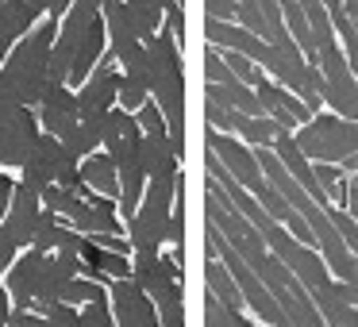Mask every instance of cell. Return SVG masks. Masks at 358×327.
Returning a JSON list of instances; mask_svg holds the SVG:
<instances>
[{"instance_id":"obj_1","label":"cell","mask_w":358,"mask_h":327,"mask_svg":"<svg viewBox=\"0 0 358 327\" xmlns=\"http://www.w3.org/2000/svg\"><path fill=\"white\" fill-rule=\"evenodd\" d=\"M73 277H85V266L78 254H39L27 250L4 273V289L12 296V312H43L58 304Z\"/></svg>"},{"instance_id":"obj_2","label":"cell","mask_w":358,"mask_h":327,"mask_svg":"<svg viewBox=\"0 0 358 327\" xmlns=\"http://www.w3.org/2000/svg\"><path fill=\"white\" fill-rule=\"evenodd\" d=\"M58 27L62 24L55 16L39 20L0 66V89L24 108H39L50 89V50H55Z\"/></svg>"},{"instance_id":"obj_3","label":"cell","mask_w":358,"mask_h":327,"mask_svg":"<svg viewBox=\"0 0 358 327\" xmlns=\"http://www.w3.org/2000/svg\"><path fill=\"white\" fill-rule=\"evenodd\" d=\"M150 58V101L166 116V131H170L173 154H185V62H181V47L170 35V27L147 43Z\"/></svg>"},{"instance_id":"obj_4","label":"cell","mask_w":358,"mask_h":327,"mask_svg":"<svg viewBox=\"0 0 358 327\" xmlns=\"http://www.w3.org/2000/svg\"><path fill=\"white\" fill-rule=\"evenodd\" d=\"M178 177H150L147 181L139 212L127 219L131 258L135 254H158L162 242H170V216H173V196H178Z\"/></svg>"},{"instance_id":"obj_5","label":"cell","mask_w":358,"mask_h":327,"mask_svg":"<svg viewBox=\"0 0 358 327\" xmlns=\"http://www.w3.org/2000/svg\"><path fill=\"white\" fill-rule=\"evenodd\" d=\"M293 139L308 162L339 166L358 154V124L335 116V112H316L304 127H296Z\"/></svg>"},{"instance_id":"obj_6","label":"cell","mask_w":358,"mask_h":327,"mask_svg":"<svg viewBox=\"0 0 358 327\" xmlns=\"http://www.w3.org/2000/svg\"><path fill=\"white\" fill-rule=\"evenodd\" d=\"M262 239H266V250H270V254L278 258V262L285 266V270L293 273V277L301 281L304 289H308V296L324 293V289L335 281L331 270H327V262L320 258V250H316V247H304V242H296L281 224H273L270 231L262 235Z\"/></svg>"},{"instance_id":"obj_7","label":"cell","mask_w":358,"mask_h":327,"mask_svg":"<svg viewBox=\"0 0 358 327\" xmlns=\"http://www.w3.org/2000/svg\"><path fill=\"white\" fill-rule=\"evenodd\" d=\"M120 78H124V73L116 70V54L104 50V58L96 62V70L89 73V81L78 89L81 119H108V112L116 108V101H120Z\"/></svg>"},{"instance_id":"obj_8","label":"cell","mask_w":358,"mask_h":327,"mask_svg":"<svg viewBox=\"0 0 358 327\" xmlns=\"http://www.w3.org/2000/svg\"><path fill=\"white\" fill-rule=\"evenodd\" d=\"M204 143H208V150L220 158V166H224V170L231 173V177L239 181V185L247 189L250 196H258V193L266 189L262 166H258L255 150H250L247 143L231 139V135H224V131H212V127H208V135H204Z\"/></svg>"},{"instance_id":"obj_9","label":"cell","mask_w":358,"mask_h":327,"mask_svg":"<svg viewBox=\"0 0 358 327\" xmlns=\"http://www.w3.org/2000/svg\"><path fill=\"white\" fill-rule=\"evenodd\" d=\"M70 150L62 147V143L55 139V135H39V143H35V150L27 154V162L20 166V185H27L31 193H47L50 185H58V177H62L66 162H70Z\"/></svg>"},{"instance_id":"obj_10","label":"cell","mask_w":358,"mask_h":327,"mask_svg":"<svg viewBox=\"0 0 358 327\" xmlns=\"http://www.w3.org/2000/svg\"><path fill=\"white\" fill-rule=\"evenodd\" d=\"M43 127H39V116L35 108H12L8 116L0 119V166H24L27 154L35 150Z\"/></svg>"},{"instance_id":"obj_11","label":"cell","mask_w":358,"mask_h":327,"mask_svg":"<svg viewBox=\"0 0 358 327\" xmlns=\"http://www.w3.org/2000/svg\"><path fill=\"white\" fill-rule=\"evenodd\" d=\"M39 216H43V196L31 193L27 185H16L12 204H8V216L0 219V239L8 242V247H16V250H31Z\"/></svg>"},{"instance_id":"obj_12","label":"cell","mask_w":358,"mask_h":327,"mask_svg":"<svg viewBox=\"0 0 358 327\" xmlns=\"http://www.w3.org/2000/svg\"><path fill=\"white\" fill-rule=\"evenodd\" d=\"M108 300H112V316L116 327H162L158 324V308L131 277L124 281H108Z\"/></svg>"},{"instance_id":"obj_13","label":"cell","mask_w":358,"mask_h":327,"mask_svg":"<svg viewBox=\"0 0 358 327\" xmlns=\"http://www.w3.org/2000/svg\"><path fill=\"white\" fill-rule=\"evenodd\" d=\"M43 16H50V0H4L0 4V66Z\"/></svg>"},{"instance_id":"obj_14","label":"cell","mask_w":358,"mask_h":327,"mask_svg":"<svg viewBox=\"0 0 358 327\" xmlns=\"http://www.w3.org/2000/svg\"><path fill=\"white\" fill-rule=\"evenodd\" d=\"M78 124H81L78 93H73L70 85H50L47 96H43V104H39V127H43V135H55L58 143H66Z\"/></svg>"},{"instance_id":"obj_15","label":"cell","mask_w":358,"mask_h":327,"mask_svg":"<svg viewBox=\"0 0 358 327\" xmlns=\"http://www.w3.org/2000/svg\"><path fill=\"white\" fill-rule=\"evenodd\" d=\"M104 154L116 166L143 162V131L131 112H124V108L108 112V119H104Z\"/></svg>"},{"instance_id":"obj_16","label":"cell","mask_w":358,"mask_h":327,"mask_svg":"<svg viewBox=\"0 0 358 327\" xmlns=\"http://www.w3.org/2000/svg\"><path fill=\"white\" fill-rule=\"evenodd\" d=\"M204 35H208L212 47L250 58L258 70H266V66H270V43L258 39V35H250L247 27H239V24H220V20H204Z\"/></svg>"},{"instance_id":"obj_17","label":"cell","mask_w":358,"mask_h":327,"mask_svg":"<svg viewBox=\"0 0 358 327\" xmlns=\"http://www.w3.org/2000/svg\"><path fill=\"white\" fill-rule=\"evenodd\" d=\"M255 96H258V104H262V112L281 127V131H296V127H304L312 119V112L304 108V101H296L289 89H281L278 81H270V78L255 89Z\"/></svg>"},{"instance_id":"obj_18","label":"cell","mask_w":358,"mask_h":327,"mask_svg":"<svg viewBox=\"0 0 358 327\" xmlns=\"http://www.w3.org/2000/svg\"><path fill=\"white\" fill-rule=\"evenodd\" d=\"M81 181H85L89 193H101V196H108V201H120V170H116V162H112L108 154H101V150L81 162Z\"/></svg>"},{"instance_id":"obj_19","label":"cell","mask_w":358,"mask_h":327,"mask_svg":"<svg viewBox=\"0 0 358 327\" xmlns=\"http://www.w3.org/2000/svg\"><path fill=\"white\" fill-rule=\"evenodd\" d=\"M178 162L181 158L173 154V143L170 135H143V170H147V181L150 177H178Z\"/></svg>"},{"instance_id":"obj_20","label":"cell","mask_w":358,"mask_h":327,"mask_svg":"<svg viewBox=\"0 0 358 327\" xmlns=\"http://www.w3.org/2000/svg\"><path fill=\"white\" fill-rule=\"evenodd\" d=\"M320 101L331 104L335 116L358 124V81H355V73H343V78H324Z\"/></svg>"},{"instance_id":"obj_21","label":"cell","mask_w":358,"mask_h":327,"mask_svg":"<svg viewBox=\"0 0 358 327\" xmlns=\"http://www.w3.org/2000/svg\"><path fill=\"white\" fill-rule=\"evenodd\" d=\"M127 4V16H131L135 31H139L143 43H150L158 31H162V20H166V8L173 0H124Z\"/></svg>"},{"instance_id":"obj_22","label":"cell","mask_w":358,"mask_h":327,"mask_svg":"<svg viewBox=\"0 0 358 327\" xmlns=\"http://www.w3.org/2000/svg\"><path fill=\"white\" fill-rule=\"evenodd\" d=\"M204 281H208V293L216 296L224 308H231V312H239L243 308V293H239V285L231 281V273H227V266L220 262V258H208V266H204Z\"/></svg>"},{"instance_id":"obj_23","label":"cell","mask_w":358,"mask_h":327,"mask_svg":"<svg viewBox=\"0 0 358 327\" xmlns=\"http://www.w3.org/2000/svg\"><path fill=\"white\" fill-rule=\"evenodd\" d=\"M235 131L243 135V143H247L250 150H262V147H273V139L281 135V127L273 124L270 116H243Z\"/></svg>"},{"instance_id":"obj_24","label":"cell","mask_w":358,"mask_h":327,"mask_svg":"<svg viewBox=\"0 0 358 327\" xmlns=\"http://www.w3.org/2000/svg\"><path fill=\"white\" fill-rule=\"evenodd\" d=\"M66 219L62 216H55V212H47L43 208V216H39V224H35V239H31V250H39V254H55L58 250V242H62V235H66Z\"/></svg>"},{"instance_id":"obj_25","label":"cell","mask_w":358,"mask_h":327,"mask_svg":"<svg viewBox=\"0 0 358 327\" xmlns=\"http://www.w3.org/2000/svg\"><path fill=\"white\" fill-rule=\"evenodd\" d=\"M101 296H108V285H101V281H93V277H73L70 285H66V293H62V304L85 308V304L101 300Z\"/></svg>"},{"instance_id":"obj_26","label":"cell","mask_w":358,"mask_h":327,"mask_svg":"<svg viewBox=\"0 0 358 327\" xmlns=\"http://www.w3.org/2000/svg\"><path fill=\"white\" fill-rule=\"evenodd\" d=\"M73 327H116V316H112V300L108 296H101V300L85 304V308L78 312V324Z\"/></svg>"},{"instance_id":"obj_27","label":"cell","mask_w":358,"mask_h":327,"mask_svg":"<svg viewBox=\"0 0 358 327\" xmlns=\"http://www.w3.org/2000/svg\"><path fill=\"white\" fill-rule=\"evenodd\" d=\"M135 119H139V131H143V135H162V131H166V116L158 112L155 101L143 104V108L135 112ZM166 135H170V131H166Z\"/></svg>"},{"instance_id":"obj_28","label":"cell","mask_w":358,"mask_h":327,"mask_svg":"<svg viewBox=\"0 0 358 327\" xmlns=\"http://www.w3.org/2000/svg\"><path fill=\"white\" fill-rule=\"evenodd\" d=\"M204 16H208V20H220V24H235V16H239V4H235V0H204Z\"/></svg>"},{"instance_id":"obj_29","label":"cell","mask_w":358,"mask_h":327,"mask_svg":"<svg viewBox=\"0 0 358 327\" xmlns=\"http://www.w3.org/2000/svg\"><path fill=\"white\" fill-rule=\"evenodd\" d=\"M78 312H81V308L58 300V304H47V308H43V316H47L55 327H73V324H78Z\"/></svg>"},{"instance_id":"obj_30","label":"cell","mask_w":358,"mask_h":327,"mask_svg":"<svg viewBox=\"0 0 358 327\" xmlns=\"http://www.w3.org/2000/svg\"><path fill=\"white\" fill-rule=\"evenodd\" d=\"M8 327H55V324H50L43 312H12Z\"/></svg>"},{"instance_id":"obj_31","label":"cell","mask_w":358,"mask_h":327,"mask_svg":"<svg viewBox=\"0 0 358 327\" xmlns=\"http://www.w3.org/2000/svg\"><path fill=\"white\" fill-rule=\"evenodd\" d=\"M343 212L358 224V177H347V204H343Z\"/></svg>"},{"instance_id":"obj_32","label":"cell","mask_w":358,"mask_h":327,"mask_svg":"<svg viewBox=\"0 0 358 327\" xmlns=\"http://www.w3.org/2000/svg\"><path fill=\"white\" fill-rule=\"evenodd\" d=\"M335 293H339L350 308H358V285H343V281H335Z\"/></svg>"},{"instance_id":"obj_33","label":"cell","mask_w":358,"mask_h":327,"mask_svg":"<svg viewBox=\"0 0 358 327\" xmlns=\"http://www.w3.org/2000/svg\"><path fill=\"white\" fill-rule=\"evenodd\" d=\"M8 316H12V296H8V289H4V277H0V319L8 324Z\"/></svg>"},{"instance_id":"obj_34","label":"cell","mask_w":358,"mask_h":327,"mask_svg":"<svg viewBox=\"0 0 358 327\" xmlns=\"http://www.w3.org/2000/svg\"><path fill=\"white\" fill-rule=\"evenodd\" d=\"M12 108H24V104H16V101H12V96H8V93H4V89H0V119L8 116V112H12Z\"/></svg>"},{"instance_id":"obj_35","label":"cell","mask_w":358,"mask_h":327,"mask_svg":"<svg viewBox=\"0 0 358 327\" xmlns=\"http://www.w3.org/2000/svg\"><path fill=\"white\" fill-rule=\"evenodd\" d=\"M73 8V0H50V16H66V12H70Z\"/></svg>"},{"instance_id":"obj_36","label":"cell","mask_w":358,"mask_h":327,"mask_svg":"<svg viewBox=\"0 0 358 327\" xmlns=\"http://www.w3.org/2000/svg\"><path fill=\"white\" fill-rule=\"evenodd\" d=\"M343 170H350V173L358 177V154H355V158H347V162H343Z\"/></svg>"},{"instance_id":"obj_37","label":"cell","mask_w":358,"mask_h":327,"mask_svg":"<svg viewBox=\"0 0 358 327\" xmlns=\"http://www.w3.org/2000/svg\"><path fill=\"white\" fill-rule=\"evenodd\" d=\"M0 327H8V324H4V319H0Z\"/></svg>"},{"instance_id":"obj_38","label":"cell","mask_w":358,"mask_h":327,"mask_svg":"<svg viewBox=\"0 0 358 327\" xmlns=\"http://www.w3.org/2000/svg\"><path fill=\"white\" fill-rule=\"evenodd\" d=\"M178 4H185V0H178Z\"/></svg>"},{"instance_id":"obj_39","label":"cell","mask_w":358,"mask_h":327,"mask_svg":"<svg viewBox=\"0 0 358 327\" xmlns=\"http://www.w3.org/2000/svg\"><path fill=\"white\" fill-rule=\"evenodd\" d=\"M281 327H289V324H281Z\"/></svg>"}]
</instances>
